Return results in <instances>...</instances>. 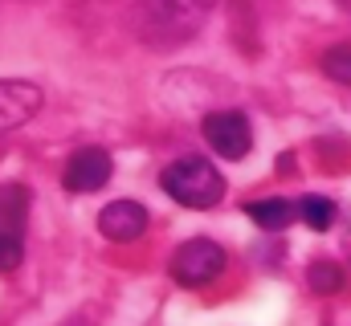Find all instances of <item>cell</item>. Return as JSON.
Segmentation results:
<instances>
[{"label": "cell", "mask_w": 351, "mask_h": 326, "mask_svg": "<svg viewBox=\"0 0 351 326\" xmlns=\"http://www.w3.org/2000/svg\"><path fill=\"white\" fill-rule=\"evenodd\" d=\"M323 74L339 86H351V41H335L327 53H323Z\"/></svg>", "instance_id": "8fae6325"}, {"label": "cell", "mask_w": 351, "mask_h": 326, "mask_svg": "<svg viewBox=\"0 0 351 326\" xmlns=\"http://www.w3.org/2000/svg\"><path fill=\"white\" fill-rule=\"evenodd\" d=\"M168 273H172L176 286H184V290L208 286V281H217L225 273V249L217 241H208V237H192V241H184L172 253Z\"/></svg>", "instance_id": "7a4b0ae2"}, {"label": "cell", "mask_w": 351, "mask_h": 326, "mask_svg": "<svg viewBox=\"0 0 351 326\" xmlns=\"http://www.w3.org/2000/svg\"><path fill=\"white\" fill-rule=\"evenodd\" d=\"M70 326H74V323H70Z\"/></svg>", "instance_id": "5bb4252c"}, {"label": "cell", "mask_w": 351, "mask_h": 326, "mask_svg": "<svg viewBox=\"0 0 351 326\" xmlns=\"http://www.w3.org/2000/svg\"><path fill=\"white\" fill-rule=\"evenodd\" d=\"M98 233L106 241H139L147 233V208L135 200H110L98 212Z\"/></svg>", "instance_id": "52a82bcc"}, {"label": "cell", "mask_w": 351, "mask_h": 326, "mask_svg": "<svg viewBox=\"0 0 351 326\" xmlns=\"http://www.w3.org/2000/svg\"><path fill=\"white\" fill-rule=\"evenodd\" d=\"M25 212H29V188L4 184L0 188V233H21Z\"/></svg>", "instance_id": "9c48e42d"}, {"label": "cell", "mask_w": 351, "mask_h": 326, "mask_svg": "<svg viewBox=\"0 0 351 326\" xmlns=\"http://www.w3.org/2000/svg\"><path fill=\"white\" fill-rule=\"evenodd\" d=\"M208 8H213V0H143L147 25L164 37H188L204 21Z\"/></svg>", "instance_id": "277c9868"}, {"label": "cell", "mask_w": 351, "mask_h": 326, "mask_svg": "<svg viewBox=\"0 0 351 326\" xmlns=\"http://www.w3.org/2000/svg\"><path fill=\"white\" fill-rule=\"evenodd\" d=\"M25 261V241L21 233H0V273H12Z\"/></svg>", "instance_id": "4fadbf2b"}, {"label": "cell", "mask_w": 351, "mask_h": 326, "mask_svg": "<svg viewBox=\"0 0 351 326\" xmlns=\"http://www.w3.org/2000/svg\"><path fill=\"white\" fill-rule=\"evenodd\" d=\"M311 290L315 294H335L343 290V269L335 261H315L311 265Z\"/></svg>", "instance_id": "7c38bea8"}, {"label": "cell", "mask_w": 351, "mask_h": 326, "mask_svg": "<svg viewBox=\"0 0 351 326\" xmlns=\"http://www.w3.org/2000/svg\"><path fill=\"white\" fill-rule=\"evenodd\" d=\"M41 102H45L41 86L21 82V78H4L0 82V135L25 127V123L41 110Z\"/></svg>", "instance_id": "5b68a950"}, {"label": "cell", "mask_w": 351, "mask_h": 326, "mask_svg": "<svg viewBox=\"0 0 351 326\" xmlns=\"http://www.w3.org/2000/svg\"><path fill=\"white\" fill-rule=\"evenodd\" d=\"M245 212H250V221L265 229V233H274V229H286L294 216H298V208L290 204V200H282V196H265V200H254V204H245Z\"/></svg>", "instance_id": "ba28073f"}, {"label": "cell", "mask_w": 351, "mask_h": 326, "mask_svg": "<svg viewBox=\"0 0 351 326\" xmlns=\"http://www.w3.org/2000/svg\"><path fill=\"white\" fill-rule=\"evenodd\" d=\"M294 208H298V216H302L311 229H319V233L335 225V204H331L327 196H302Z\"/></svg>", "instance_id": "30bf717a"}, {"label": "cell", "mask_w": 351, "mask_h": 326, "mask_svg": "<svg viewBox=\"0 0 351 326\" xmlns=\"http://www.w3.org/2000/svg\"><path fill=\"white\" fill-rule=\"evenodd\" d=\"M160 184L184 208H213V204L225 200V175L200 155H184V160L168 163Z\"/></svg>", "instance_id": "6da1fadb"}, {"label": "cell", "mask_w": 351, "mask_h": 326, "mask_svg": "<svg viewBox=\"0 0 351 326\" xmlns=\"http://www.w3.org/2000/svg\"><path fill=\"white\" fill-rule=\"evenodd\" d=\"M200 131L221 160H245L254 151V127L241 110H217L200 123Z\"/></svg>", "instance_id": "3957f363"}, {"label": "cell", "mask_w": 351, "mask_h": 326, "mask_svg": "<svg viewBox=\"0 0 351 326\" xmlns=\"http://www.w3.org/2000/svg\"><path fill=\"white\" fill-rule=\"evenodd\" d=\"M110 171L114 167H110V155L102 147H82V151L70 155L66 171H62V184L70 192H98V188H106Z\"/></svg>", "instance_id": "8992f818"}]
</instances>
